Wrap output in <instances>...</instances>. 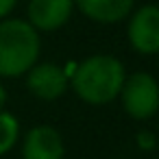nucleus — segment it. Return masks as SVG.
Returning <instances> with one entry per match:
<instances>
[{
    "label": "nucleus",
    "mask_w": 159,
    "mask_h": 159,
    "mask_svg": "<svg viewBox=\"0 0 159 159\" xmlns=\"http://www.w3.org/2000/svg\"><path fill=\"white\" fill-rule=\"evenodd\" d=\"M79 9L96 22H120L129 16L133 0H74Z\"/></svg>",
    "instance_id": "obj_8"
},
{
    "label": "nucleus",
    "mask_w": 159,
    "mask_h": 159,
    "mask_svg": "<svg viewBox=\"0 0 159 159\" xmlns=\"http://www.w3.org/2000/svg\"><path fill=\"white\" fill-rule=\"evenodd\" d=\"M118 96L122 98L124 111L135 120H148L159 109V85L146 72H135L124 79Z\"/></svg>",
    "instance_id": "obj_3"
},
{
    "label": "nucleus",
    "mask_w": 159,
    "mask_h": 159,
    "mask_svg": "<svg viewBox=\"0 0 159 159\" xmlns=\"http://www.w3.org/2000/svg\"><path fill=\"white\" fill-rule=\"evenodd\" d=\"M39 57V35L22 20L0 24V76H20L29 72Z\"/></svg>",
    "instance_id": "obj_2"
},
{
    "label": "nucleus",
    "mask_w": 159,
    "mask_h": 159,
    "mask_svg": "<svg viewBox=\"0 0 159 159\" xmlns=\"http://www.w3.org/2000/svg\"><path fill=\"white\" fill-rule=\"evenodd\" d=\"M129 42L142 55L159 52V7H142L131 18Z\"/></svg>",
    "instance_id": "obj_4"
},
{
    "label": "nucleus",
    "mask_w": 159,
    "mask_h": 159,
    "mask_svg": "<svg viewBox=\"0 0 159 159\" xmlns=\"http://www.w3.org/2000/svg\"><path fill=\"white\" fill-rule=\"evenodd\" d=\"M5 102H7V92H5V87H2V85H0V111H2Z\"/></svg>",
    "instance_id": "obj_11"
},
{
    "label": "nucleus",
    "mask_w": 159,
    "mask_h": 159,
    "mask_svg": "<svg viewBox=\"0 0 159 159\" xmlns=\"http://www.w3.org/2000/svg\"><path fill=\"white\" fill-rule=\"evenodd\" d=\"M24 159H63V139L48 124L33 126L22 144Z\"/></svg>",
    "instance_id": "obj_5"
},
{
    "label": "nucleus",
    "mask_w": 159,
    "mask_h": 159,
    "mask_svg": "<svg viewBox=\"0 0 159 159\" xmlns=\"http://www.w3.org/2000/svg\"><path fill=\"white\" fill-rule=\"evenodd\" d=\"M18 135H20L18 120L7 111H0V155L9 152L16 146Z\"/></svg>",
    "instance_id": "obj_9"
},
{
    "label": "nucleus",
    "mask_w": 159,
    "mask_h": 159,
    "mask_svg": "<svg viewBox=\"0 0 159 159\" xmlns=\"http://www.w3.org/2000/svg\"><path fill=\"white\" fill-rule=\"evenodd\" d=\"M74 0H31L29 20L35 31H55L63 26L72 13Z\"/></svg>",
    "instance_id": "obj_7"
},
{
    "label": "nucleus",
    "mask_w": 159,
    "mask_h": 159,
    "mask_svg": "<svg viewBox=\"0 0 159 159\" xmlns=\"http://www.w3.org/2000/svg\"><path fill=\"white\" fill-rule=\"evenodd\" d=\"M16 5V0H0V18H5Z\"/></svg>",
    "instance_id": "obj_10"
},
{
    "label": "nucleus",
    "mask_w": 159,
    "mask_h": 159,
    "mask_svg": "<svg viewBox=\"0 0 159 159\" xmlns=\"http://www.w3.org/2000/svg\"><path fill=\"white\" fill-rule=\"evenodd\" d=\"M124 79V68L116 57L96 55L85 59L74 70L72 85L79 98H83L85 102L105 105L120 94Z\"/></svg>",
    "instance_id": "obj_1"
},
{
    "label": "nucleus",
    "mask_w": 159,
    "mask_h": 159,
    "mask_svg": "<svg viewBox=\"0 0 159 159\" xmlns=\"http://www.w3.org/2000/svg\"><path fill=\"white\" fill-rule=\"evenodd\" d=\"M29 89L42 98V100H55L59 98L66 87H68V74L57 68L55 63H39L33 66L29 70V79H26Z\"/></svg>",
    "instance_id": "obj_6"
}]
</instances>
